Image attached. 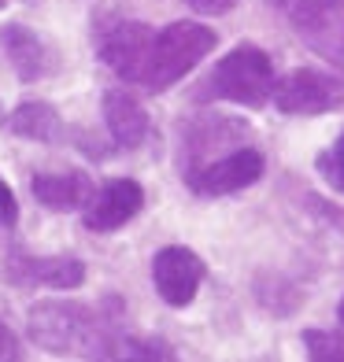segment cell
<instances>
[{"label": "cell", "instance_id": "12", "mask_svg": "<svg viewBox=\"0 0 344 362\" xmlns=\"http://www.w3.org/2000/svg\"><path fill=\"white\" fill-rule=\"evenodd\" d=\"M0 48H4V59L11 63V71L19 81L34 86L48 71L56 67L52 48L45 45V37L38 30H30L26 23H4L0 26Z\"/></svg>", "mask_w": 344, "mask_h": 362}, {"label": "cell", "instance_id": "23", "mask_svg": "<svg viewBox=\"0 0 344 362\" xmlns=\"http://www.w3.org/2000/svg\"><path fill=\"white\" fill-rule=\"evenodd\" d=\"M4 115H8V111H4V104H0V126H4Z\"/></svg>", "mask_w": 344, "mask_h": 362}, {"label": "cell", "instance_id": "16", "mask_svg": "<svg viewBox=\"0 0 344 362\" xmlns=\"http://www.w3.org/2000/svg\"><path fill=\"white\" fill-rule=\"evenodd\" d=\"M300 340H304L307 358L344 362V325H340V329H304Z\"/></svg>", "mask_w": 344, "mask_h": 362}, {"label": "cell", "instance_id": "24", "mask_svg": "<svg viewBox=\"0 0 344 362\" xmlns=\"http://www.w3.org/2000/svg\"><path fill=\"white\" fill-rule=\"evenodd\" d=\"M4 4H8V0H0V8H4Z\"/></svg>", "mask_w": 344, "mask_h": 362}, {"label": "cell", "instance_id": "4", "mask_svg": "<svg viewBox=\"0 0 344 362\" xmlns=\"http://www.w3.org/2000/svg\"><path fill=\"white\" fill-rule=\"evenodd\" d=\"M152 41H156V30L144 19H130V15H119V11H104L93 19L96 59L122 81H137L141 86Z\"/></svg>", "mask_w": 344, "mask_h": 362}, {"label": "cell", "instance_id": "18", "mask_svg": "<svg viewBox=\"0 0 344 362\" xmlns=\"http://www.w3.org/2000/svg\"><path fill=\"white\" fill-rule=\"evenodd\" d=\"M115 358H174V348L152 337H119V348H115Z\"/></svg>", "mask_w": 344, "mask_h": 362}, {"label": "cell", "instance_id": "5", "mask_svg": "<svg viewBox=\"0 0 344 362\" xmlns=\"http://www.w3.org/2000/svg\"><path fill=\"white\" fill-rule=\"evenodd\" d=\"M248 141H252L248 122L229 119V115H196L182 126V137H178V170L189 174Z\"/></svg>", "mask_w": 344, "mask_h": 362}, {"label": "cell", "instance_id": "3", "mask_svg": "<svg viewBox=\"0 0 344 362\" xmlns=\"http://www.w3.org/2000/svg\"><path fill=\"white\" fill-rule=\"evenodd\" d=\"M215 45H219V34L204 23H196V19L167 23L163 30H156V41H152L149 67H144L141 86L149 93L174 89L185 74H193L207 59V52H215Z\"/></svg>", "mask_w": 344, "mask_h": 362}, {"label": "cell", "instance_id": "1", "mask_svg": "<svg viewBox=\"0 0 344 362\" xmlns=\"http://www.w3.org/2000/svg\"><path fill=\"white\" fill-rule=\"evenodd\" d=\"M108 303L41 300L26 315V337L48 355L115 358L122 337V310L108 315Z\"/></svg>", "mask_w": 344, "mask_h": 362}, {"label": "cell", "instance_id": "7", "mask_svg": "<svg viewBox=\"0 0 344 362\" xmlns=\"http://www.w3.org/2000/svg\"><path fill=\"white\" fill-rule=\"evenodd\" d=\"M289 23L311 52L344 74V0H292Z\"/></svg>", "mask_w": 344, "mask_h": 362}, {"label": "cell", "instance_id": "11", "mask_svg": "<svg viewBox=\"0 0 344 362\" xmlns=\"http://www.w3.org/2000/svg\"><path fill=\"white\" fill-rule=\"evenodd\" d=\"M4 277L15 285H34V288H56L71 292L86 281V262L78 255H26L15 252L4 267Z\"/></svg>", "mask_w": 344, "mask_h": 362}, {"label": "cell", "instance_id": "13", "mask_svg": "<svg viewBox=\"0 0 344 362\" xmlns=\"http://www.w3.org/2000/svg\"><path fill=\"white\" fill-rule=\"evenodd\" d=\"M101 111H104V126H108V137L119 152H134L149 141L152 134V119L144 104L137 100L134 93L126 89H108L104 100H101Z\"/></svg>", "mask_w": 344, "mask_h": 362}, {"label": "cell", "instance_id": "19", "mask_svg": "<svg viewBox=\"0 0 344 362\" xmlns=\"http://www.w3.org/2000/svg\"><path fill=\"white\" fill-rule=\"evenodd\" d=\"M19 222V200H15V192L4 177H0V229H11Z\"/></svg>", "mask_w": 344, "mask_h": 362}, {"label": "cell", "instance_id": "15", "mask_svg": "<svg viewBox=\"0 0 344 362\" xmlns=\"http://www.w3.org/2000/svg\"><path fill=\"white\" fill-rule=\"evenodd\" d=\"M4 129L11 137L34 141V144H59L67 137V122L59 119V111L45 100H23L4 115Z\"/></svg>", "mask_w": 344, "mask_h": 362}, {"label": "cell", "instance_id": "9", "mask_svg": "<svg viewBox=\"0 0 344 362\" xmlns=\"http://www.w3.org/2000/svg\"><path fill=\"white\" fill-rule=\"evenodd\" d=\"M207 277L204 259L185 244H167L152 255V285L167 307H189Z\"/></svg>", "mask_w": 344, "mask_h": 362}, {"label": "cell", "instance_id": "8", "mask_svg": "<svg viewBox=\"0 0 344 362\" xmlns=\"http://www.w3.org/2000/svg\"><path fill=\"white\" fill-rule=\"evenodd\" d=\"M263 170H267L263 152H259L256 144H241L234 152H226L219 159L204 163V167L182 174V181L193 196L215 200V196H229V192H241V189L256 185V181L263 177Z\"/></svg>", "mask_w": 344, "mask_h": 362}, {"label": "cell", "instance_id": "14", "mask_svg": "<svg viewBox=\"0 0 344 362\" xmlns=\"http://www.w3.org/2000/svg\"><path fill=\"white\" fill-rule=\"evenodd\" d=\"M30 192L45 211L71 215V211H86L96 185L86 170H38L30 177Z\"/></svg>", "mask_w": 344, "mask_h": 362}, {"label": "cell", "instance_id": "22", "mask_svg": "<svg viewBox=\"0 0 344 362\" xmlns=\"http://www.w3.org/2000/svg\"><path fill=\"white\" fill-rule=\"evenodd\" d=\"M337 322H340V325H344V300H340V303H337Z\"/></svg>", "mask_w": 344, "mask_h": 362}, {"label": "cell", "instance_id": "10", "mask_svg": "<svg viewBox=\"0 0 344 362\" xmlns=\"http://www.w3.org/2000/svg\"><path fill=\"white\" fill-rule=\"evenodd\" d=\"M144 207V189L134 177H111L93 192V200L81 211L89 233H119L126 222H134Z\"/></svg>", "mask_w": 344, "mask_h": 362}, {"label": "cell", "instance_id": "6", "mask_svg": "<svg viewBox=\"0 0 344 362\" xmlns=\"http://www.w3.org/2000/svg\"><path fill=\"white\" fill-rule=\"evenodd\" d=\"M274 107L292 119H315L344 107V81L315 67H297L274 86Z\"/></svg>", "mask_w": 344, "mask_h": 362}, {"label": "cell", "instance_id": "17", "mask_svg": "<svg viewBox=\"0 0 344 362\" xmlns=\"http://www.w3.org/2000/svg\"><path fill=\"white\" fill-rule=\"evenodd\" d=\"M315 170L333 192L344 196V134H337L333 144L322 148V152L315 156Z\"/></svg>", "mask_w": 344, "mask_h": 362}, {"label": "cell", "instance_id": "20", "mask_svg": "<svg viewBox=\"0 0 344 362\" xmlns=\"http://www.w3.org/2000/svg\"><path fill=\"white\" fill-rule=\"evenodd\" d=\"M15 358H23L19 337H15V329L0 318V362H15Z\"/></svg>", "mask_w": 344, "mask_h": 362}, {"label": "cell", "instance_id": "21", "mask_svg": "<svg viewBox=\"0 0 344 362\" xmlns=\"http://www.w3.org/2000/svg\"><path fill=\"white\" fill-rule=\"evenodd\" d=\"M182 4H189L196 15H226V11H234L241 0H182Z\"/></svg>", "mask_w": 344, "mask_h": 362}, {"label": "cell", "instance_id": "2", "mask_svg": "<svg viewBox=\"0 0 344 362\" xmlns=\"http://www.w3.org/2000/svg\"><path fill=\"white\" fill-rule=\"evenodd\" d=\"M274 63L259 45L241 41L204 74L200 89H196V104H237L259 111L263 104L274 100Z\"/></svg>", "mask_w": 344, "mask_h": 362}]
</instances>
